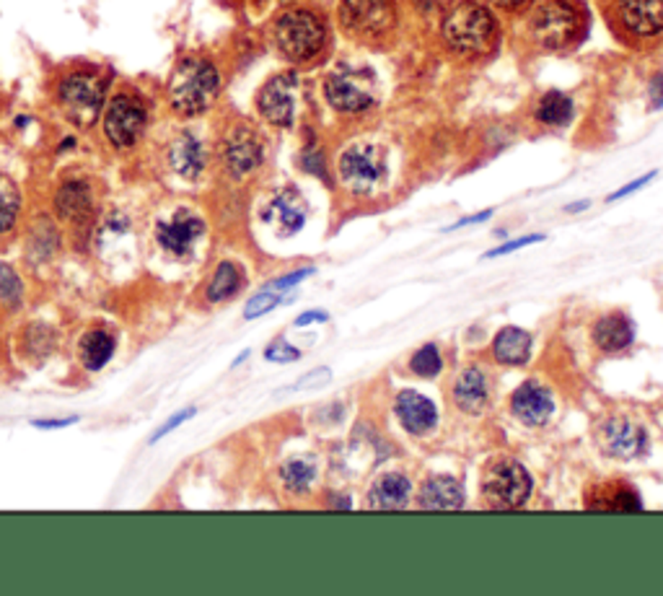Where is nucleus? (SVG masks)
<instances>
[{"instance_id": "f257e3e1", "label": "nucleus", "mask_w": 663, "mask_h": 596, "mask_svg": "<svg viewBox=\"0 0 663 596\" xmlns=\"http://www.w3.org/2000/svg\"><path fill=\"white\" fill-rule=\"evenodd\" d=\"M221 96V70L203 55L182 57L169 78L166 99L171 112L182 119L205 115Z\"/></svg>"}, {"instance_id": "f03ea898", "label": "nucleus", "mask_w": 663, "mask_h": 596, "mask_svg": "<svg viewBox=\"0 0 663 596\" xmlns=\"http://www.w3.org/2000/svg\"><path fill=\"white\" fill-rule=\"evenodd\" d=\"M441 34L451 52L464 57H480L495 47L498 22L487 5L477 0H458L446 11L441 22Z\"/></svg>"}, {"instance_id": "7ed1b4c3", "label": "nucleus", "mask_w": 663, "mask_h": 596, "mask_svg": "<svg viewBox=\"0 0 663 596\" xmlns=\"http://www.w3.org/2000/svg\"><path fill=\"white\" fill-rule=\"evenodd\" d=\"M273 42L288 63L306 66L327 47V22L311 8L291 5L275 19Z\"/></svg>"}, {"instance_id": "20e7f679", "label": "nucleus", "mask_w": 663, "mask_h": 596, "mask_svg": "<svg viewBox=\"0 0 663 596\" xmlns=\"http://www.w3.org/2000/svg\"><path fill=\"white\" fill-rule=\"evenodd\" d=\"M55 101L70 125L89 130L104 112L107 78L96 68H73L60 75L55 86Z\"/></svg>"}, {"instance_id": "39448f33", "label": "nucleus", "mask_w": 663, "mask_h": 596, "mask_svg": "<svg viewBox=\"0 0 663 596\" xmlns=\"http://www.w3.org/2000/svg\"><path fill=\"white\" fill-rule=\"evenodd\" d=\"M151 125V110L145 96L135 89H119L112 93L104 110V138L115 151H133L145 138Z\"/></svg>"}, {"instance_id": "423d86ee", "label": "nucleus", "mask_w": 663, "mask_h": 596, "mask_svg": "<svg viewBox=\"0 0 663 596\" xmlns=\"http://www.w3.org/2000/svg\"><path fill=\"white\" fill-rule=\"evenodd\" d=\"M583 31L578 0H539L528 16V34L542 49H565Z\"/></svg>"}, {"instance_id": "0eeeda50", "label": "nucleus", "mask_w": 663, "mask_h": 596, "mask_svg": "<svg viewBox=\"0 0 663 596\" xmlns=\"http://www.w3.org/2000/svg\"><path fill=\"white\" fill-rule=\"evenodd\" d=\"M324 96L340 115H361L376 101V81L363 68H337L324 81Z\"/></svg>"}, {"instance_id": "6e6552de", "label": "nucleus", "mask_w": 663, "mask_h": 596, "mask_svg": "<svg viewBox=\"0 0 663 596\" xmlns=\"http://www.w3.org/2000/svg\"><path fill=\"white\" fill-rule=\"evenodd\" d=\"M218 159L231 180H247L265 163V140L247 122H236L221 138Z\"/></svg>"}, {"instance_id": "1a4fd4ad", "label": "nucleus", "mask_w": 663, "mask_h": 596, "mask_svg": "<svg viewBox=\"0 0 663 596\" xmlns=\"http://www.w3.org/2000/svg\"><path fill=\"white\" fill-rule=\"evenodd\" d=\"M337 13L345 31L366 42L384 39L397 23L394 0H340Z\"/></svg>"}, {"instance_id": "9d476101", "label": "nucleus", "mask_w": 663, "mask_h": 596, "mask_svg": "<svg viewBox=\"0 0 663 596\" xmlns=\"http://www.w3.org/2000/svg\"><path fill=\"white\" fill-rule=\"evenodd\" d=\"M340 182L353 195H368L387 180V159L384 151L373 143L350 145L337 161Z\"/></svg>"}, {"instance_id": "9b49d317", "label": "nucleus", "mask_w": 663, "mask_h": 596, "mask_svg": "<svg viewBox=\"0 0 663 596\" xmlns=\"http://www.w3.org/2000/svg\"><path fill=\"white\" fill-rule=\"evenodd\" d=\"M482 493L495 508H519L531 495V478L519 461L503 459L487 469L482 480Z\"/></svg>"}, {"instance_id": "f8f14e48", "label": "nucleus", "mask_w": 663, "mask_h": 596, "mask_svg": "<svg viewBox=\"0 0 663 596\" xmlns=\"http://www.w3.org/2000/svg\"><path fill=\"white\" fill-rule=\"evenodd\" d=\"M609 22L635 39L663 34V0H609Z\"/></svg>"}, {"instance_id": "ddd939ff", "label": "nucleus", "mask_w": 663, "mask_h": 596, "mask_svg": "<svg viewBox=\"0 0 663 596\" xmlns=\"http://www.w3.org/2000/svg\"><path fill=\"white\" fill-rule=\"evenodd\" d=\"M296 73L273 75L257 93V112L275 127H291L296 119Z\"/></svg>"}, {"instance_id": "4468645a", "label": "nucleus", "mask_w": 663, "mask_h": 596, "mask_svg": "<svg viewBox=\"0 0 663 596\" xmlns=\"http://www.w3.org/2000/svg\"><path fill=\"white\" fill-rule=\"evenodd\" d=\"M166 161H169V169L179 180L197 182L205 174L210 153H207L205 143L200 136H195L192 130H179L166 145Z\"/></svg>"}, {"instance_id": "2eb2a0df", "label": "nucleus", "mask_w": 663, "mask_h": 596, "mask_svg": "<svg viewBox=\"0 0 663 596\" xmlns=\"http://www.w3.org/2000/svg\"><path fill=\"white\" fill-rule=\"evenodd\" d=\"M205 233V224L200 215L189 210H177L169 221H161L156 226V241L163 252L184 257L192 252L195 241Z\"/></svg>"}, {"instance_id": "dca6fc26", "label": "nucleus", "mask_w": 663, "mask_h": 596, "mask_svg": "<svg viewBox=\"0 0 663 596\" xmlns=\"http://www.w3.org/2000/svg\"><path fill=\"white\" fill-rule=\"evenodd\" d=\"M262 218H265V224L273 226L275 233L291 236V233L303 229V224H306V203L296 189H280V192H275L273 200L262 210Z\"/></svg>"}, {"instance_id": "f3484780", "label": "nucleus", "mask_w": 663, "mask_h": 596, "mask_svg": "<svg viewBox=\"0 0 663 596\" xmlns=\"http://www.w3.org/2000/svg\"><path fill=\"white\" fill-rule=\"evenodd\" d=\"M55 213L65 224H83L93 213V192L86 180H65L55 192Z\"/></svg>"}, {"instance_id": "a211bd4d", "label": "nucleus", "mask_w": 663, "mask_h": 596, "mask_svg": "<svg viewBox=\"0 0 663 596\" xmlns=\"http://www.w3.org/2000/svg\"><path fill=\"white\" fill-rule=\"evenodd\" d=\"M397 415H399V423L414 436L433 431L435 420H438L433 402L417 391H402L397 397Z\"/></svg>"}, {"instance_id": "6ab92c4d", "label": "nucleus", "mask_w": 663, "mask_h": 596, "mask_svg": "<svg viewBox=\"0 0 663 596\" xmlns=\"http://www.w3.org/2000/svg\"><path fill=\"white\" fill-rule=\"evenodd\" d=\"M513 415L524 423V425H545L549 415L554 410L552 394L539 384H524L521 390L513 394Z\"/></svg>"}, {"instance_id": "aec40b11", "label": "nucleus", "mask_w": 663, "mask_h": 596, "mask_svg": "<svg viewBox=\"0 0 663 596\" xmlns=\"http://www.w3.org/2000/svg\"><path fill=\"white\" fill-rule=\"evenodd\" d=\"M604 449H606V454L617 459L638 457L645 449V434L635 423H630L624 417H615L604 428Z\"/></svg>"}, {"instance_id": "412c9836", "label": "nucleus", "mask_w": 663, "mask_h": 596, "mask_svg": "<svg viewBox=\"0 0 663 596\" xmlns=\"http://www.w3.org/2000/svg\"><path fill=\"white\" fill-rule=\"evenodd\" d=\"M410 501V480L405 475H384L368 493V505L376 511H399Z\"/></svg>"}, {"instance_id": "4be33fe9", "label": "nucleus", "mask_w": 663, "mask_h": 596, "mask_svg": "<svg viewBox=\"0 0 663 596\" xmlns=\"http://www.w3.org/2000/svg\"><path fill=\"white\" fill-rule=\"evenodd\" d=\"M487 397H490V390H487V379L482 376V371H477V368L461 371V376L454 384V402H457L458 410L480 413L487 405Z\"/></svg>"}, {"instance_id": "5701e85b", "label": "nucleus", "mask_w": 663, "mask_h": 596, "mask_svg": "<svg viewBox=\"0 0 663 596\" xmlns=\"http://www.w3.org/2000/svg\"><path fill=\"white\" fill-rule=\"evenodd\" d=\"M420 505L428 511H451L464 505L461 485L454 478H433L420 490Z\"/></svg>"}, {"instance_id": "b1692460", "label": "nucleus", "mask_w": 663, "mask_h": 596, "mask_svg": "<svg viewBox=\"0 0 663 596\" xmlns=\"http://www.w3.org/2000/svg\"><path fill=\"white\" fill-rule=\"evenodd\" d=\"M493 353L501 364L521 366L531 355V337H528V332L519 329V327H505L493 343Z\"/></svg>"}, {"instance_id": "393cba45", "label": "nucleus", "mask_w": 663, "mask_h": 596, "mask_svg": "<svg viewBox=\"0 0 663 596\" xmlns=\"http://www.w3.org/2000/svg\"><path fill=\"white\" fill-rule=\"evenodd\" d=\"M78 353H81V364L89 371H99L104 368L112 355H115V337L104 329H93L89 335L81 337L78 343Z\"/></svg>"}, {"instance_id": "a878e982", "label": "nucleus", "mask_w": 663, "mask_h": 596, "mask_svg": "<svg viewBox=\"0 0 663 596\" xmlns=\"http://www.w3.org/2000/svg\"><path fill=\"white\" fill-rule=\"evenodd\" d=\"M635 337V329H632V321L622 314H612V317H604L598 320L594 329V340L601 350H622L632 343Z\"/></svg>"}, {"instance_id": "bb28decb", "label": "nucleus", "mask_w": 663, "mask_h": 596, "mask_svg": "<svg viewBox=\"0 0 663 596\" xmlns=\"http://www.w3.org/2000/svg\"><path fill=\"white\" fill-rule=\"evenodd\" d=\"M537 119L549 127H563L572 119V101L568 93L549 92L542 96L539 107H537Z\"/></svg>"}, {"instance_id": "cd10ccee", "label": "nucleus", "mask_w": 663, "mask_h": 596, "mask_svg": "<svg viewBox=\"0 0 663 596\" xmlns=\"http://www.w3.org/2000/svg\"><path fill=\"white\" fill-rule=\"evenodd\" d=\"M22 213V189L8 174H0V236L13 231Z\"/></svg>"}, {"instance_id": "c85d7f7f", "label": "nucleus", "mask_w": 663, "mask_h": 596, "mask_svg": "<svg viewBox=\"0 0 663 596\" xmlns=\"http://www.w3.org/2000/svg\"><path fill=\"white\" fill-rule=\"evenodd\" d=\"M241 288V273L233 262H221L215 276L207 285V301L210 303H221V301H229L239 294Z\"/></svg>"}, {"instance_id": "c756f323", "label": "nucleus", "mask_w": 663, "mask_h": 596, "mask_svg": "<svg viewBox=\"0 0 663 596\" xmlns=\"http://www.w3.org/2000/svg\"><path fill=\"white\" fill-rule=\"evenodd\" d=\"M604 493H606V498L589 504V508H596V511H624V513L642 508L641 498H638V493L632 487L612 485V487H604Z\"/></svg>"}, {"instance_id": "7c9ffc66", "label": "nucleus", "mask_w": 663, "mask_h": 596, "mask_svg": "<svg viewBox=\"0 0 663 596\" xmlns=\"http://www.w3.org/2000/svg\"><path fill=\"white\" fill-rule=\"evenodd\" d=\"M280 480L291 493H306L309 485L314 482V467L303 459H293L280 467Z\"/></svg>"}, {"instance_id": "2f4dec72", "label": "nucleus", "mask_w": 663, "mask_h": 596, "mask_svg": "<svg viewBox=\"0 0 663 596\" xmlns=\"http://www.w3.org/2000/svg\"><path fill=\"white\" fill-rule=\"evenodd\" d=\"M410 368L417 373V376H425V379L435 376V373L441 371V355H438L435 345H425V347H420V350L412 355Z\"/></svg>"}, {"instance_id": "473e14b6", "label": "nucleus", "mask_w": 663, "mask_h": 596, "mask_svg": "<svg viewBox=\"0 0 663 596\" xmlns=\"http://www.w3.org/2000/svg\"><path fill=\"white\" fill-rule=\"evenodd\" d=\"M19 298H22V283H19V277H16V273L11 267L0 265V301L8 303V309H16Z\"/></svg>"}, {"instance_id": "72a5a7b5", "label": "nucleus", "mask_w": 663, "mask_h": 596, "mask_svg": "<svg viewBox=\"0 0 663 596\" xmlns=\"http://www.w3.org/2000/svg\"><path fill=\"white\" fill-rule=\"evenodd\" d=\"M277 303H280V296H277L275 291H265V294H259V296H254L252 301H249V306L244 309V317H247V320H257V317L273 311Z\"/></svg>"}, {"instance_id": "f704fd0d", "label": "nucleus", "mask_w": 663, "mask_h": 596, "mask_svg": "<svg viewBox=\"0 0 663 596\" xmlns=\"http://www.w3.org/2000/svg\"><path fill=\"white\" fill-rule=\"evenodd\" d=\"M265 358L267 361H275V364H291V361H298L301 353L296 347H291L288 343H273L267 350H265Z\"/></svg>"}, {"instance_id": "c9c22d12", "label": "nucleus", "mask_w": 663, "mask_h": 596, "mask_svg": "<svg viewBox=\"0 0 663 596\" xmlns=\"http://www.w3.org/2000/svg\"><path fill=\"white\" fill-rule=\"evenodd\" d=\"M195 413H197L195 408H187V410H182V413H179V415H174V417H171L169 423H163V425H161L159 431H156V434L151 436V443H156V441H161V438L166 436V434H171V431H174L177 425H182L184 420H189V417H195Z\"/></svg>"}, {"instance_id": "e433bc0d", "label": "nucleus", "mask_w": 663, "mask_h": 596, "mask_svg": "<svg viewBox=\"0 0 663 596\" xmlns=\"http://www.w3.org/2000/svg\"><path fill=\"white\" fill-rule=\"evenodd\" d=\"M301 166H303L306 171H311L314 177H324V180H327V171H324V156H321L319 151H303V156H301Z\"/></svg>"}, {"instance_id": "4c0bfd02", "label": "nucleus", "mask_w": 663, "mask_h": 596, "mask_svg": "<svg viewBox=\"0 0 663 596\" xmlns=\"http://www.w3.org/2000/svg\"><path fill=\"white\" fill-rule=\"evenodd\" d=\"M545 236L542 233H534V236H524V239H516V241H508L503 247H498V250H493V252H487L484 257H503L508 252H516V250H524L527 244H534V241H542Z\"/></svg>"}, {"instance_id": "58836bf2", "label": "nucleus", "mask_w": 663, "mask_h": 596, "mask_svg": "<svg viewBox=\"0 0 663 596\" xmlns=\"http://www.w3.org/2000/svg\"><path fill=\"white\" fill-rule=\"evenodd\" d=\"M314 273L311 267H306V270H298V273H291V276H285V277H280V280H275L273 285H270V291H275V294H280V291H288V288H293L296 283H301L303 277H309Z\"/></svg>"}, {"instance_id": "ea45409f", "label": "nucleus", "mask_w": 663, "mask_h": 596, "mask_svg": "<svg viewBox=\"0 0 663 596\" xmlns=\"http://www.w3.org/2000/svg\"><path fill=\"white\" fill-rule=\"evenodd\" d=\"M650 107H653V110H661L663 107V73H659V75L650 81Z\"/></svg>"}, {"instance_id": "a19ab883", "label": "nucleus", "mask_w": 663, "mask_h": 596, "mask_svg": "<svg viewBox=\"0 0 663 596\" xmlns=\"http://www.w3.org/2000/svg\"><path fill=\"white\" fill-rule=\"evenodd\" d=\"M653 177H656V171H653V174H645V177H641V180H635V182L627 184V187H622V189H617V192H615V195L609 197V203H612V200H619V197H627L630 192H635V189H641V187H645V184L650 182Z\"/></svg>"}, {"instance_id": "79ce46f5", "label": "nucleus", "mask_w": 663, "mask_h": 596, "mask_svg": "<svg viewBox=\"0 0 663 596\" xmlns=\"http://www.w3.org/2000/svg\"><path fill=\"white\" fill-rule=\"evenodd\" d=\"M73 423H78V417H63V420H34L31 425L34 428H42V431H52V428H68Z\"/></svg>"}, {"instance_id": "37998d69", "label": "nucleus", "mask_w": 663, "mask_h": 596, "mask_svg": "<svg viewBox=\"0 0 663 596\" xmlns=\"http://www.w3.org/2000/svg\"><path fill=\"white\" fill-rule=\"evenodd\" d=\"M311 321H327V314L324 311H306V314H301L296 320V327H306Z\"/></svg>"}, {"instance_id": "c03bdc74", "label": "nucleus", "mask_w": 663, "mask_h": 596, "mask_svg": "<svg viewBox=\"0 0 663 596\" xmlns=\"http://www.w3.org/2000/svg\"><path fill=\"white\" fill-rule=\"evenodd\" d=\"M493 215V210H482L477 215H469V218H464V221H458L454 229H461V226H472V224H480V221H487Z\"/></svg>"}, {"instance_id": "a18cd8bd", "label": "nucleus", "mask_w": 663, "mask_h": 596, "mask_svg": "<svg viewBox=\"0 0 663 596\" xmlns=\"http://www.w3.org/2000/svg\"><path fill=\"white\" fill-rule=\"evenodd\" d=\"M329 379V371L324 368V371H317V373H311V376H306L298 387H311V384H319V381H327Z\"/></svg>"}, {"instance_id": "49530a36", "label": "nucleus", "mask_w": 663, "mask_h": 596, "mask_svg": "<svg viewBox=\"0 0 663 596\" xmlns=\"http://www.w3.org/2000/svg\"><path fill=\"white\" fill-rule=\"evenodd\" d=\"M487 3H493L495 8H503V11H516V8H521L527 0H487Z\"/></svg>"}, {"instance_id": "de8ad7c7", "label": "nucleus", "mask_w": 663, "mask_h": 596, "mask_svg": "<svg viewBox=\"0 0 663 596\" xmlns=\"http://www.w3.org/2000/svg\"><path fill=\"white\" fill-rule=\"evenodd\" d=\"M583 207H589V203H578V206H571V207H568V213H575V210H583Z\"/></svg>"}]
</instances>
